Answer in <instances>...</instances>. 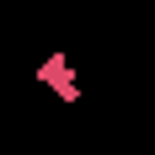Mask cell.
<instances>
[{
  "mask_svg": "<svg viewBox=\"0 0 155 155\" xmlns=\"http://www.w3.org/2000/svg\"><path fill=\"white\" fill-rule=\"evenodd\" d=\"M38 80H54V91H59V102H75L80 86L70 80V70H64V54H48V64L38 70Z\"/></svg>",
  "mask_w": 155,
  "mask_h": 155,
  "instance_id": "6da1fadb",
  "label": "cell"
}]
</instances>
